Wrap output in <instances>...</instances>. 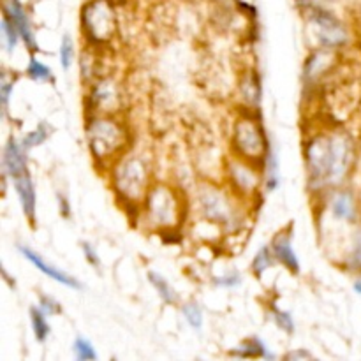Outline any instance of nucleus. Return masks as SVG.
<instances>
[{"instance_id":"12","label":"nucleus","mask_w":361,"mask_h":361,"mask_svg":"<svg viewBox=\"0 0 361 361\" xmlns=\"http://www.w3.org/2000/svg\"><path fill=\"white\" fill-rule=\"evenodd\" d=\"M324 208L334 221L342 224H358L360 222V207L356 196L351 190L342 187L330 190L324 194Z\"/></svg>"},{"instance_id":"29","label":"nucleus","mask_w":361,"mask_h":361,"mask_svg":"<svg viewBox=\"0 0 361 361\" xmlns=\"http://www.w3.org/2000/svg\"><path fill=\"white\" fill-rule=\"evenodd\" d=\"M0 35H2V46L7 53H13L14 48L18 46V42L21 41L20 30L11 23L7 18L2 16V21H0Z\"/></svg>"},{"instance_id":"32","label":"nucleus","mask_w":361,"mask_h":361,"mask_svg":"<svg viewBox=\"0 0 361 361\" xmlns=\"http://www.w3.org/2000/svg\"><path fill=\"white\" fill-rule=\"evenodd\" d=\"M73 353L74 358L78 361H94L97 360V351H95L94 344L85 337H76L73 342Z\"/></svg>"},{"instance_id":"20","label":"nucleus","mask_w":361,"mask_h":361,"mask_svg":"<svg viewBox=\"0 0 361 361\" xmlns=\"http://www.w3.org/2000/svg\"><path fill=\"white\" fill-rule=\"evenodd\" d=\"M240 90V97H242L243 104H247V109H252L256 111L259 108L261 102V83H259V76H257L254 71H249L242 76L238 85Z\"/></svg>"},{"instance_id":"33","label":"nucleus","mask_w":361,"mask_h":361,"mask_svg":"<svg viewBox=\"0 0 361 361\" xmlns=\"http://www.w3.org/2000/svg\"><path fill=\"white\" fill-rule=\"evenodd\" d=\"M74 41L69 34H66L62 37V42H60V66H62L63 71H69L71 66H73V60H74Z\"/></svg>"},{"instance_id":"18","label":"nucleus","mask_w":361,"mask_h":361,"mask_svg":"<svg viewBox=\"0 0 361 361\" xmlns=\"http://www.w3.org/2000/svg\"><path fill=\"white\" fill-rule=\"evenodd\" d=\"M342 268L349 274L361 275V224H355V229L349 236V243L344 249V256L338 261Z\"/></svg>"},{"instance_id":"30","label":"nucleus","mask_w":361,"mask_h":361,"mask_svg":"<svg viewBox=\"0 0 361 361\" xmlns=\"http://www.w3.org/2000/svg\"><path fill=\"white\" fill-rule=\"evenodd\" d=\"M14 83H16V76H11L7 69H2L0 74V104H2V115L7 116L9 113V101L13 95Z\"/></svg>"},{"instance_id":"24","label":"nucleus","mask_w":361,"mask_h":361,"mask_svg":"<svg viewBox=\"0 0 361 361\" xmlns=\"http://www.w3.org/2000/svg\"><path fill=\"white\" fill-rule=\"evenodd\" d=\"M275 263H277V259H275V254L274 250H271V245H263L259 250H257L256 256L252 257L250 270H252V274L256 275L257 279H261L271 267H274Z\"/></svg>"},{"instance_id":"1","label":"nucleus","mask_w":361,"mask_h":361,"mask_svg":"<svg viewBox=\"0 0 361 361\" xmlns=\"http://www.w3.org/2000/svg\"><path fill=\"white\" fill-rule=\"evenodd\" d=\"M307 187L314 196H324L348 182L356 162V141L338 126L321 127L303 140Z\"/></svg>"},{"instance_id":"40","label":"nucleus","mask_w":361,"mask_h":361,"mask_svg":"<svg viewBox=\"0 0 361 361\" xmlns=\"http://www.w3.org/2000/svg\"><path fill=\"white\" fill-rule=\"evenodd\" d=\"M215 2H224V0H215Z\"/></svg>"},{"instance_id":"9","label":"nucleus","mask_w":361,"mask_h":361,"mask_svg":"<svg viewBox=\"0 0 361 361\" xmlns=\"http://www.w3.org/2000/svg\"><path fill=\"white\" fill-rule=\"evenodd\" d=\"M263 166L231 155L224 164V183L243 203L256 200L263 187Z\"/></svg>"},{"instance_id":"17","label":"nucleus","mask_w":361,"mask_h":361,"mask_svg":"<svg viewBox=\"0 0 361 361\" xmlns=\"http://www.w3.org/2000/svg\"><path fill=\"white\" fill-rule=\"evenodd\" d=\"M13 187L16 190L18 201H20L21 212H23L25 219H27L30 224L35 222V210H37V201H35V187L34 180H32L30 171H25L21 175L14 176Z\"/></svg>"},{"instance_id":"3","label":"nucleus","mask_w":361,"mask_h":361,"mask_svg":"<svg viewBox=\"0 0 361 361\" xmlns=\"http://www.w3.org/2000/svg\"><path fill=\"white\" fill-rule=\"evenodd\" d=\"M85 140L95 166L108 171L116 159L133 148L134 137L122 115H87Z\"/></svg>"},{"instance_id":"39","label":"nucleus","mask_w":361,"mask_h":361,"mask_svg":"<svg viewBox=\"0 0 361 361\" xmlns=\"http://www.w3.org/2000/svg\"><path fill=\"white\" fill-rule=\"evenodd\" d=\"M353 289H355L356 295L361 296V275H356L355 282H353Z\"/></svg>"},{"instance_id":"7","label":"nucleus","mask_w":361,"mask_h":361,"mask_svg":"<svg viewBox=\"0 0 361 361\" xmlns=\"http://www.w3.org/2000/svg\"><path fill=\"white\" fill-rule=\"evenodd\" d=\"M81 35L87 44L106 48L118 35V14L113 0H88L80 14Z\"/></svg>"},{"instance_id":"14","label":"nucleus","mask_w":361,"mask_h":361,"mask_svg":"<svg viewBox=\"0 0 361 361\" xmlns=\"http://www.w3.org/2000/svg\"><path fill=\"white\" fill-rule=\"evenodd\" d=\"M18 252H20L21 256H23L25 259L32 264V267L37 268L42 275H46V277L51 279V281L59 282V284L66 286V288H69V289H74V291H80V289L83 288V286H81V282L78 281L76 277L69 275L67 271L60 270V268L53 267L51 263H48V261L41 256V254H37L34 249H30V247L18 245Z\"/></svg>"},{"instance_id":"23","label":"nucleus","mask_w":361,"mask_h":361,"mask_svg":"<svg viewBox=\"0 0 361 361\" xmlns=\"http://www.w3.org/2000/svg\"><path fill=\"white\" fill-rule=\"evenodd\" d=\"M30 324H32V331H34V337L39 344H44L49 337V328L48 323V314L41 309L39 305L32 307L30 309Z\"/></svg>"},{"instance_id":"13","label":"nucleus","mask_w":361,"mask_h":361,"mask_svg":"<svg viewBox=\"0 0 361 361\" xmlns=\"http://www.w3.org/2000/svg\"><path fill=\"white\" fill-rule=\"evenodd\" d=\"M0 11L2 16L7 18L14 27L20 30L21 42L28 48V51L35 53L39 49L37 39H35L34 27H32V20L28 16L27 9L20 0H0Z\"/></svg>"},{"instance_id":"19","label":"nucleus","mask_w":361,"mask_h":361,"mask_svg":"<svg viewBox=\"0 0 361 361\" xmlns=\"http://www.w3.org/2000/svg\"><path fill=\"white\" fill-rule=\"evenodd\" d=\"M99 49L95 46L87 44V48L81 51L80 55V74H81V81L85 85H90L92 81H95L97 78L106 76L104 73L101 71V56H99Z\"/></svg>"},{"instance_id":"27","label":"nucleus","mask_w":361,"mask_h":361,"mask_svg":"<svg viewBox=\"0 0 361 361\" xmlns=\"http://www.w3.org/2000/svg\"><path fill=\"white\" fill-rule=\"evenodd\" d=\"M51 126H49L48 122H39V126L35 127L34 130H30V133H27L21 137V143H23V147L30 152L32 148L41 147L42 143H46L49 134H51Z\"/></svg>"},{"instance_id":"26","label":"nucleus","mask_w":361,"mask_h":361,"mask_svg":"<svg viewBox=\"0 0 361 361\" xmlns=\"http://www.w3.org/2000/svg\"><path fill=\"white\" fill-rule=\"evenodd\" d=\"M263 187L267 192H274L279 187V162L275 152L270 150L267 161L263 164Z\"/></svg>"},{"instance_id":"11","label":"nucleus","mask_w":361,"mask_h":361,"mask_svg":"<svg viewBox=\"0 0 361 361\" xmlns=\"http://www.w3.org/2000/svg\"><path fill=\"white\" fill-rule=\"evenodd\" d=\"M338 51L341 49H331L319 46V48L309 53L305 63H303L302 74L303 85L307 88L314 90V88L323 83L324 78H328L334 73L335 67L338 66V60H341Z\"/></svg>"},{"instance_id":"8","label":"nucleus","mask_w":361,"mask_h":361,"mask_svg":"<svg viewBox=\"0 0 361 361\" xmlns=\"http://www.w3.org/2000/svg\"><path fill=\"white\" fill-rule=\"evenodd\" d=\"M87 87V115H122L126 109V90L116 78L101 76Z\"/></svg>"},{"instance_id":"41","label":"nucleus","mask_w":361,"mask_h":361,"mask_svg":"<svg viewBox=\"0 0 361 361\" xmlns=\"http://www.w3.org/2000/svg\"><path fill=\"white\" fill-rule=\"evenodd\" d=\"M305 2H312V0H305Z\"/></svg>"},{"instance_id":"37","label":"nucleus","mask_w":361,"mask_h":361,"mask_svg":"<svg viewBox=\"0 0 361 361\" xmlns=\"http://www.w3.org/2000/svg\"><path fill=\"white\" fill-rule=\"evenodd\" d=\"M284 358L286 360H310V358H312V355H310L309 351H305V349H300V351L288 353Z\"/></svg>"},{"instance_id":"16","label":"nucleus","mask_w":361,"mask_h":361,"mask_svg":"<svg viewBox=\"0 0 361 361\" xmlns=\"http://www.w3.org/2000/svg\"><path fill=\"white\" fill-rule=\"evenodd\" d=\"M270 245H271V250H274L277 263L282 264L289 274L300 275V271H302V264H300L298 254H296L295 249H293L291 229H281V231L271 238Z\"/></svg>"},{"instance_id":"10","label":"nucleus","mask_w":361,"mask_h":361,"mask_svg":"<svg viewBox=\"0 0 361 361\" xmlns=\"http://www.w3.org/2000/svg\"><path fill=\"white\" fill-rule=\"evenodd\" d=\"M305 14L319 46L331 49H342L349 44L351 34H349L348 27L331 11L309 4Z\"/></svg>"},{"instance_id":"21","label":"nucleus","mask_w":361,"mask_h":361,"mask_svg":"<svg viewBox=\"0 0 361 361\" xmlns=\"http://www.w3.org/2000/svg\"><path fill=\"white\" fill-rule=\"evenodd\" d=\"M231 356H236V358L275 360L274 353L268 349V345L264 344L259 337H249L243 342H240V344L231 351Z\"/></svg>"},{"instance_id":"2","label":"nucleus","mask_w":361,"mask_h":361,"mask_svg":"<svg viewBox=\"0 0 361 361\" xmlns=\"http://www.w3.org/2000/svg\"><path fill=\"white\" fill-rule=\"evenodd\" d=\"M187 214L189 203L178 187L168 182H154L137 208V221L145 231L173 235L182 229Z\"/></svg>"},{"instance_id":"28","label":"nucleus","mask_w":361,"mask_h":361,"mask_svg":"<svg viewBox=\"0 0 361 361\" xmlns=\"http://www.w3.org/2000/svg\"><path fill=\"white\" fill-rule=\"evenodd\" d=\"M180 310H182V316L183 319H185V323L189 324L192 330L200 331L201 328H203V309H201V305L197 302H185L182 303V307H180Z\"/></svg>"},{"instance_id":"34","label":"nucleus","mask_w":361,"mask_h":361,"mask_svg":"<svg viewBox=\"0 0 361 361\" xmlns=\"http://www.w3.org/2000/svg\"><path fill=\"white\" fill-rule=\"evenodd\" d=\"M212 282H214V286H217V288L235 289L242 284V274H240V271H235V270L226 271V274H222V275H215V277L212 279Z\"/></svg>"},{"instance_id":"15","label":"nucleus","mask_w":361,"mask_h":361,"mask_svg":"<svg viewBox=\"0 0 361 361\" xmlns=\"http://www.w3.org/2000/svg\"><path fill=\"white\" fill-rule=\"evenodd\" d=\"M28 169V150L23 147L21 140L9 136L2 150V173L13 180L14 176L21 175Z\"/></svg>"},{"instance_id":"36","label":"nucleus","mask_w":361,"mask_h":361,"mask_svg":"<svg viewBox=\"0 0 361 361\" xmlns=\"http://www.w3.org/2000/svg\"><path fill=\"white\" fill-rule=\"evenodd\" d=\"M81 250H83V256H85V259L88 261V264L94 268H99L101 259H99V254H97V250L94 249V245L88 242H81Z\"/></svg>"},{"instance_id":"5","label":"nucleus","mask_w":361,"mask_h":361,"mask_svg":"<svg viewBox=\"0 0 361 361\" xmlns=\"http://www.w3.org/2000/svg\"><path fill=\"white\" fill-rule=\"evenodd\" d=\"M197 212L201 219L224 229L226 233H235L242 228L243 203L231 190L215 182H203L196 190Z\"/></svg>"},{"instance_id":"4","label":"nucleus","mask_w":361,"mask_h":361,"mask_svg":"<svg viewBox=\"0 0 361 361\" xmlns=\"http://www.w3.org/2000/svg\"><path fill=\"white\" fill-rule=\"evenodd\" d=\"M108 175L116 201L123 207L134 208L136 212L155 182L152 161L133 148L113 162L111 168L108 169Z\"/></svg>"},{"instance_id":"22","label":"nucleus","mask_w":361,"mask_h":361,"mask_svg":"<svg viewBox=\"0 0 361 361\" xmlns=\"http://www.w3.org/2000/svg\"><path fill=\"white\" fill-rule=\"evenodd\" d=\"M147 277H148V282L152 284V288H154L155 293L159 295V298H161L166 305H176V303L180 302L178 293L175 291V288H173V286L169 284V282L166 281L161 274L150 270L147 274Z\"/></svg>"},{"instance_id":"35","label":"nucleus","mask_w":361,"mask_h":361,"mask_svg":"<svg viewBox=\"0 0 361 361\" xmlns=\"http://www.w3.org/2000/svg\"><path fill=\"white\" fill-rule=\"evenodd\" d=\"M39 307L44 310L48 316H56V314H62V305H60L59 300H55L53 296L48 295H39Z\"/></svg>"},{"instance_id":"6","label":"nucleus","mask_w":361,"mask_h":361,"mask_svg":"<svg viewBox=\"0 0 361 361\" xmlns=\"http://www.w3.org/2000/svg\"><path fill=\"white\" fill-rule=\"evenodd\" d=\"M231 155L263 166L270 154V141L259 116L250 111L240 113L231 129Z\"/></svg>"},{"instance_id":"25","label":"nucleus","mask_w":361,"mask_h":361,"mask_svg":"<svg viewBox=\"0 0 361 361\" xmlns=\"http://www.w3.org/2000/svg\"><path fill=\"white\" fill-rule=\"evenodd\" d=\"M27 76L30 78L35 83H53V71L49 69V66H46L42 60L30 56L27 63V69H25Z\"/></svg>"},{"instance_id":"38","label":"nucleus","mask_w":361,"mask_h":361,"mask_svg":"<svg viewBox=\"0 0 361 361\" xmlns=\"http://www.w3.org/2000/svg\"><path fill=\"white\" fill-rule=\"evenodd\" d=\"M59 200H60V210H62V215H63V217H69V212H66V208L69 207V204H67V200H66V197H62V196H60Z\"/></svg>"},{"instance_id":"31","label":"nucleus","mask_w":361,"mask_h":361,"mask_svg":"<svg viewBox=\"0 0 361 361\" xmlns=\"http://www.w3.org/2000/svg\"><path fill=\"white\" fill-rule=\"evenodd\" d=\"M270 319L274 321L275 326H277L279 330L284 331V334H288V335L295 334V330H296L295 319H293V316L288 312V310H282V309H277V307H271V309H270Z\"/></svg>"}]
</instances>
